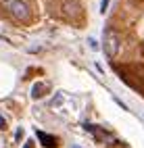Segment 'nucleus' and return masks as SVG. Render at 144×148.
Listing matches in <instances>:
<instances>
[{
    "label": "nucleus",
    "mask_w": 144,
    "mask_h": 148,
    "mask_svg": "<svg viewBox=\"0 0 144 148\" xmlns=\"http://www.w3.org/2000/svg\"><path fill=\"white\" fill-rule=\"evenodd\" d=\"M38 136V140L42 142V146H46V148H56V144H59V140H56L54 136H50V134H44V132H38L36 134Z\"/></svg>",
    "instance_id": "7ed1b4c3"
},
{
    "label": "nucleus",
    "mask_w": 144,
    "mask_h": 148,
    "mask_svg": "<svg viewBox=\"0 0 144 148\" xmlns=\"http://www.w3.org/2000/svg\"><path fill=\"white\" fill-rule=\"evenodd\" d=\"M44 92H46V84H42V82H38V84H34V88H32V98H42L44 96Z\"/></svg>",
    "instance_id": "20e7f679"
},
{
    "label": "nucleus",
    "mask_w": 144,
    "mask_h": 148,
    "mask_svg": "<svg viewBox=\"0 0 144 148\" xmlns=\"http://www.w3.org/2000/svg\"><path fill=\"white\" fill-rule=\"evenodd\" d=\"M2 6L17 19V21H27L29 15H32L29 6H27L23 0H2Z\"/></svg>",
    "instance_id": "f257e3e1"
},
{
    "label": "nucleus",
    "mask_w": 144,
    "mask_h": 148,
    "mask_svg": "<svg viewBox=\"0 0 144 148\" xmlns=\"http://www.w3.org/2000/svg\"><path fill=\"white\" fill-rule=\"evenodd\" d=\"M107 6H109V0H102V4H100V13H107Z\"/></svg>",
    "instance_id": "423d86ee"
},
{
    "label": "nucleus",
    "mask_w": 144,
    "mask_h": 148,
    "mask_svg": "<svg viewBox=\"0 0 144 148\" xmlns=\"http://www.w3.org/2000/svg\"><path fill=\"white\" fill-rule=\"evenodd\" d=\"M23 148H32V142H27V144H25V146H23Z\"/></svg>",
    "instance_id": "1a4fd4ad"
},
{
    "label": "nucleus",
    "mask_w": 144,
    "mask_h": 148,
    "mask_svg": "<svg viewBox=\"0 0 144 148\" xmlns=\"http://www.w3.org/2000/svg\"><path fill=\"white\" fill-rule=\"evenodd\" d=\"M119 50V40H117V36H115L111 29H107L104 32V52H107L109 58H113L115 54H117Z\"/></svg>",
    "instance_id": "f03ea898"
},
{
    "label": "nucleus",
    "mask_w": 144,
    "mask_h": 148,
    "mask_svg": "<svg viewBox=\"0 0 144 148\" xmlns=\"http://www.w3.org/2000/svg\"><path fill=\"white\" fill-rule=\"evenodd\" d=\"M88 44H90V48H92V50H96V48H98V44H96V42L92 40V38H90V40H88Z\"/></svg>",
    "instance_id": "0eeeda50"
},
{
    "label": "nucleus",
    "mask_w": 144,
    "mask_h": 148,
    "mask_svg": "<svg viewBox=\"0 0 144 148\" xmlns=\"http://www.w3.org/2000/svg\"><path fill=\"white\" fill-rule=\"evenodd\" d=\"M4 127H6V121H4V117L0 115V130H4Z\"/></svg>",
    "instance_id": "6e6552de"
},
{
    "label": "nucleus",
    "mask_w": 144,
    "mask_h": 148,
    "mask_svg": "<svg viewBox=\"0 0 144 148\" xmlns=\"http://www.w3.org/2000/svg\"><path fill=\"white\" fill-rule=\"evenodd\" d=\"M63 11L69 15V17H73L75 13L80 11V4H77V2H71V0H69V2H65V4H63Z\"/></svg>",
    "instance_id": "39448f33"
}]
</instances>
